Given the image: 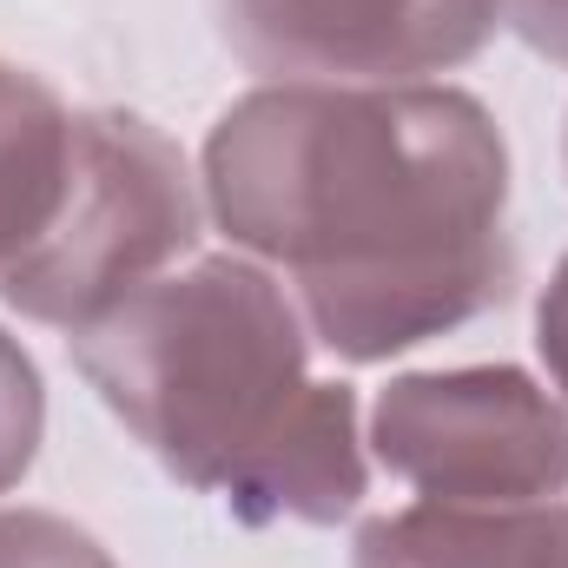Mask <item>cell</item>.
<instances>
[{"label": "cell", "mask_w": 568, "mask_h": 568, "mask_svg": "<svg viewBox=\"0 0 568 568\" xmlns=\"http://www.w3.org/2000/svg\"><path fill=\"white\" fill-rule=\"evenodd\" d=\"M371 456L424 503H562L568 410L516 364L404 371L371 404Z\"/></svg>", "instance_id": "cell-4"}, {"label": "cell", "mask_w": 568, "mask_h": 568, "mask_svg": "<svg viewBox=\"0 0 568 568\" xmlns=\"http://www.w3.org/2000/svg\"><path fill=\"white\" fill-rule=\"evenodd\" d=\"M205 219L291 291L337 364H390L523 284L509 140L449 87L265 80L205 133Z\"/></svg>", "instance_id": "cell-1"}, {"label": "cell", "mask_w": 568, "mask_h": 568, "mask_svg": "<svg viewBox=\"0 0 568 568\" xmlns=\"http://www.w3.org/2000/svg\"><path fill=\"white\" fill-rule=\"evenodd\" d=\"M67 344L113 424L239 529H337L364 509L357 390L311 377V324L258 258H192Z\"/></svg>", "instance_id": "cell-2"}, {"label": "cell", "mask_w": 568, "mask_h": 568, "mask_svg": "<svg viewBox=\"0 0 568 568\" xmlns=\"http://www.w3.org/2000/svg\"><path fill=\"white\" fill-rule=\"evenodd\" d=\"M503 27L549 67H568V0H503Z\"/></svg>", "instance_id": "cell-11"}, {"label": "cell", "mask_w": 568, "mask_h": 568, "mask_svg": "<svg viewBox=\"0 0 568 568\" xmlns=\"http://www.w3.org/2000/svg\"><path fill=\"white\" fill-rule=\"evenodd\" d=\"M73 165V106L33 73L0 60V272L20 265L60 212Z\"/></svg>", "instance_id": "cell-7"}, {"label": "cell", "mask_w": 568, "mask_h": 568, "mask_svg": "<svg viewBox=\"0 0 568 568\" xmlns=\"http://www.w3.org/2000/svg\"><path fill=\"white\" fill-rule=\"evenodd\" d=\"M536 357H542V371H549V384L568 410V252L542 284V304H536Z\"/></svg>", "instance_id": "cell-10"}, {"label": "cell", "mask_w": 568, "mask_h": 568, "mask_svg": "<svg viewBox=\"0 0 568 568\" xmlns=\"http://www.w3.org/2000/svg\"><path fill=\"white\" fill-rule=\"evenodd\" d=\"M205 239V185L185 145L145 113H73V165L40 245L0 272V304L47 331H93L145 284L179 272Z\"/></svg>", "instance_id": "cell-3"}, {"label": "cell", "mask_w": 568, "mask_h": 568, "mask_svg": "<svg viewBox=\"0 0 568 568\" xmlns=\"http://www.w3.org/2000/svg\"><path fill=\"white\" fill-rule=\"evenodd\" d=\"M556 568H568V536H562V562H556Z\"/></svg>", "instance_id": "cell-13"}, {"label": "cell", "mask_w": 568, "mask_h": 568, "mask_svg": "<svg viewBox=\"0 0 568 568\" xmlns=\"http://www.w3.org/2000/svg\"><path fill=\"white\" fill-rule=\"evenodd\" d=\"M0 568H120L113 549L53 509H0Z\"/></svg>", "instance_id": "cell-9"}, {"label": "cell", "mask_w": 568, "mask_h": 568, "mask_svg": "<svg viewBox=\"0 0 568 568\" xmlns=\"http://www.w3.org/2000/svg\"><path fill=\"white\" fill-rule=\"evenodd\" d=\"M562 172H568V120H562Z\"/></svg>", "instance_id": "cell-12"}, {"label": "cell", "mask_w": 568, "mask_h": 568, "mask_svg": "<svg viewBox=\"0 0 568 568\" xmlns=\"http://www.w3.org/2000/svg\"><path fill=\"white\" fill-rule=\"evenodd\" d=\"M212 20L258 80L410 87L483 60L503 0H212Z\"/></svg>", "instance_id": "cell-5"}, {"label": "cell", "mask_w": 568, "mask_h": 568, "mask_svg": "<svg viewBox=\"0 0 568 568\" xmlns=\"http://www.w3.org/2000/svg\"><path fill=\"white\" fill-rule=\"evenodd\" d=\"M568 503H404L364 516L351 568H556Z\"/></svg>", "instance_id": "cell-6"}, {"label": "cell", "mask_w": 568, "mask_h": 568, "mask_svg": "<svg viewBox=\"0 0 568 568\" xmlns=\"http://www.w3.org/2000/svg\"><path fill=\"white\" fill-rule=\"evenodd\" d=\"M47 443V384L20 337L0 331V496L27 483Z\"/></svg>", "instance_id": "cell-8"}]
</instances>
